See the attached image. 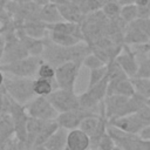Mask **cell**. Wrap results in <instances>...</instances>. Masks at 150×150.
Listing matches in <instances>:
<instances>
[{
	"instance_id": "obj_19",
	"label": "cell",
	"mask_w": 150,
	"mask_h": 150,
	"mask_svg": "<svg viewBox=\"0 0 150 150\" xmlns=\"http://www.w3.org/2000/svg\"><path fill=\"white\" fill-rule=\"evenodd\" d=\"M14 137V125L9 114H4L0 117V148L11 142Z\"/></svg>"
},
{
	"instance_id": "obj_34",
	"label": "cell",
	"mask_w": 150,
	"mask_h": 150,
	"mask_svg": "<svg viewBox=\"0 0 150 150\" xmlns=\"http://www.w3.org/2000/svg\"><path fill=\"white\" fill-rule=\"evenodd\" d=\"M138 136H139L142 139H146V141H150V125L143 127V128H142V130L139 131Z\"/></svg>"
},
{
	"instance_id": "obj_16",
	"label": "cell",
	"mask_w": 150,
	"mask_h": 150,
	"mask_svg": "<svg viewBox=\"0 0 150 150\" xmlns=\"http://www.w3.org/2000/svg\"><path fill=\"white\" fill-rule=\"evenodd\" d=\"M68 130L57 127V129L47 138V141L42 144L45 150H66Z\"/></svg>"
},
{
	"instance_id": "obj_41",
	"label": "cell",
	"mask_w": 150,
	"mask_h": 150,
	"mask_svg": "<svg viewBox=\"0 0 150 150\" xmlns=\"http://www.w3.org/2000/svg\"><path fill=\"white\" fill-rule=\"evenodd\" d=\"M4 77H5V76H4V73L0 70V88L2 87V83H4Z\"/></svg>"
},
{
	"instance_id": "obj_37",
	"label": "cell",
	"mask_w": 150,
	"mask_h": 150,
	"mask_svg": "<svg viewBox=\"0 0 150 150\" xmlns=\"http://www.w3.org/2000/svg\"><path fill=\"white\" fill-rule=\"evenodd\" d=\"M117 4L122 7V6H125V5H130V4H135V0H116Z\"/></svg>"
},
{
	"instance_id": "obj_40",
	"label": "cell",
	"mask_w": 150,
	"mask_h": 150,
	"mask_svg": "<svg viewBox=\"0 0 150 150\" xmlns=\"http://www.w3.org/2000/svg\"><path fill=\"white\" fill-rule=\"evenodd\" d=\"M14 2H18V4H26V2H30L33 0H13Z\"/></svg>"
},
{
	"instance_id": "obj_4",
	"label": "cell",
	"mask_w": 150,
	"mask_h": 150,
	"mask_svg": "<svg viewBox=\"0 0 150 150\" xmlns=\"http://www.w3.org/2000/svg\"><path fill=\"white\" fill-rule=\"evenodd\" d=\"M43 60L40 56H26L9 63L0 64V70L14 77H35L38 68Z\"/></svg>"
},
{
	"instance_id": "obj_29",
	"label": "cell",
	"mask_w": 150,
	"mask_h": 150,
	"mask_svg": "<svg viewBox=\"0 0 150 150\" xmlns=\"http://www.w3.org/2000/svg\"><path fill=\"white\" fill-rule=\"evenodd\" d=\"M135 114H136L137 117L139 118V121H141V123L143 124V127L150 125V104L146 102V100H145V102L136 110Z\"/></svg>"
},
{
	"instance_id": "obj_6",
	"label": "cell",
	"mask_w": 150,
	"mask_h": 150,
	"mask_svg": "<svg viewBox=\"0 0 150 150\" xmlns=\"http://www.w3.org/2000/svg\"><path fill=\"white\" fill-rule=\"evenodd\" d=\"M27 115L32 118H38L42 121H55L59 112L52 105L46 96H34L25 105Z\"/></svg>"
},
{
	"instance_id": "obj_23",
	"label": "cell",
	"mask_w": 150,
	"mask_h": 150,
	"mask_svg": "<svg viewBox=\"0 0 150 150\" xmlns=\"http://www.w3.org/2000/svg\"><path fill=\"white\" fill-rule=\"evenodd\" d=\"M144 55L145 56H142L141 60L137 59L138 66H137V71H136L135 77L150 79V54L149 53H144Z\"/></svg>"
},
{
	"instance_id": "obj_28",
	"label": "cell",
	"mask_w": 150,
	"mask_h": 150,
	"mask_svg": "<svg viewBox=\"0 0 150 150\" xmlns=\"http://www.w3.org/2000/svg\"><path fill=\"white\" fill-rule=\"evenodd\" d=\"M82 64H83L84 67L89 68V70L105 66V63H104L98 56H96V55H95L94 53H91V52H90L88 55L84 56V59L82 60Z\"/></svg>"
},
{
	"instance_id": "obj_30",
	"label": "cell",
	"mask_w": 150,
	"mask_h": 150,
	"mask_svg": "<svg viewBox=\"0 0 150 150\" xmlns=\"http://www.w3.org/2000/svg\"><path fill=\"white\" fill-rule=\"evenodd\" d=\"M137 7V18L150 19V0H135Z\"/></svg>"
},
{
	"instance_id": "obj_15",
	"label": "cell",
	"mask_w": 150,
	"mask_h": 150,
	"mask_svg": "<svg viewBox=\"0 0 150 150\" xmlns=\"http://www.w3.org/2000/svg\"><path fill=\"white\" fill-rule=\"evenodd\" d=\"M57 8H59V12H60L62 19L64 21H68V22H74V23L81 25L84 16H86L82 13V11L80 9V7L71 4V2L57 5Z\"/></svg>"
},
{
	"instance_id": "obj_21",
	"label": "cell",
	"mask_w": 150,
	"mask_h": 150,
	"mask_svg": "<svg viewBox=\"0 0 150 150\" xmlns=\"http://www.w3.org/2000/svg\"><path fill=\"white\" fill-rule=\"evenodd\" d=\"M47 34H48V39L53 43L59 45V46H63V47H70V46H74V45L82 41L81 39L76 38V36L63 34V33H57V32H52V30H48Z\"/></svg>"
},
{
	"instance_id": "obj_32",
	"label": "cell",
	"mask_w": 150,
	"mask_h": 150,
	"mask_svg": "<svg viewBox=\"0 0 150 150\" xmlns=\"http://www.w3.org/2000/svg\"><path fill=\"white\" fill-rule=\"evenodd\" d=\"M115 142L114 139L110 137V135L105 131V134L101 137V139L98 141V144L96 146V150H111L115 146Z\"/></svg>"
},
{
	"instance_id": "obj_42",
	"label": "cell",
	"mask_w": 150,
	"mask_h": 150,
	"mask_svg": "<svg viewBox=\"0 0 150 150\" xmlns=\"http://www.w3.org/2000/svg\"><path fill=\"white\" fill-rule=\"evenodd\" d=\"M18 150H19V149H18Z\"/></svg>"
},
{
	"instance_id": "obj_1",
	"label": "cell",
	"mask_w": 150,
	"mask_h": 150,
	"mask_svg": "<svg viewBox=\"0 0 150 150\" xmlns=\"http://www.w3.org/2000/svg\"><path fill=\"white\" fill-rule=\"evenodd\" d=\"M43 41H45V47L41 54V59L50 63L54 68L69 61L82 62L84 56L90 53V46L84 41H81L70 47L55 45L48 38H45Z\"/></svg>"
},
{
	"instance_id": "obj_33",
	"label": "cell",
	"mask_w": 150,
	"mask_h": 150,
	"mask_svg": "<svg viewBox=\"0 0 150 150\" xmlns=\"http://www.w3.org/2000/svg\"><path fill=\"white\" fill-rule=\"evenodd\" d=\"M130 23L134 25V26H136L137 28H139L142 32H144L145 34H148L150 36V19H141V18H137L134 21H131Z\"/></svg>"
},
{
	"instance_id": "obj_25",
	"label": "cell",
	"mask_w": 150,
	"mask_h": 150,
	"mask_svg": "<svg viewBox=\"0 0 150 150\" xmlns=\"http://www.w3.org/2000/svg\"><path fill=\"white\" fill-rule=\"evenodd\" d=\"M120 18L127 25L130 23L131 21H134L135 19H137V7H136V5L130 4V5L122 6L121 12H120Z\"/></svg>"
},
{
	"instance_id": "obj_13",
	"label": "cell",
	"mask_w": 150,
	"mask_h": 150,
	"mask_svg": "<svg viewBox=\"0 0 150 150\" xmlns=\"http://www.w3.org/2000/svg\"><path fill=\"white\" fill-rule=\"evenodd\" d=\"M109 95H122V96H132L135 95V89L129 77L120 79L115 81H108L107 96Z\"/></svg>"
},
{
	"instance_id": "obj_8",
	"label": "cell",
	"mask_w": 150,
	"mask_h": 150,
	"mask_svg": "<svg viewBox=\"0 0 150 150\" xmlns=\"http://www.w3.org/2000/svg\"><path fill=\"white\" fill-rule=\"evenodd\" d=\"M47 98L59 114L79 109V95H76L74 90L56 88L47 96Z\"/></svg>"
},
{
	"instance_id": "obj_5",
	"label": "cell",
	"mask_w": 150,
	"mask_h": 150,
	"mask_svg": "<svg viewBox=\"0 0 150 150\" xmlns=\"http://www.w3.org/2000/svg\"><path fill=\"white\" fill-rule=\"evenodd\" d=\"M8 114L14 125V136L16 141V146L19 150H21L27 137V122L29 116L27 115L25 107L22 104L14 102L13 100L11 101Z\"/></svg>"
},
{
	"instance_id": "obj_31",
	"label": "cell",
	"mask_w": 150,
	"mask_h": 150,
	"mask_svg": "<svg viewBox=\"0 0 150 150\" xmlns=\"http://www.w3.org/2000/svg\"><path fill=\"white\" fill-rule=\"evenodd\" d=\"M102 5L98 0H86L84 4L80 7V9L82 11V13L84 15H88L90 13H95L97 11H101Z\"/></svg>"
},
{
	"instance_id": "obj_10",
	"label": "cell",
	"mask_w": 150,
	"mask_h": 150,
	"mask_svg": "<svg viewBox=\"0 0 150 150\" xmlns=\"http://www.w3.org/2000/svg\"><path fill=\"white\" fill-rule=\"evenodd\" d=\"M95 112L91 111H87L83 109H75V110H70V111H66V112H60L57 115V117L55 118V122L57 123L59 127L66 129V130H73L79 128L81 121L88 116V115H93Z\"/></svg>"
},
{
	"instance_id": "obj_3",
	"label": "cell",
	"mask_w": 150,
	"mask_h": 150,
	"mask_svg": "<svg viewBox=\"0 0 150 150\" xmlns=\"http://www.w3.org/2000/svg\"><path fill=\"white\" fill-rule=\"evenodd\" d=\"M2 88L16 103L25 105L35 95L33 91V79L30 77H4Z\"/></svg>"
},
{
	"instance_id": "obj_35",
	"label": "cell",
	"mask_w": 150,
	"mask_h": 150,
	"mask_svg": "<svg viewBox=\"0 0 150 150\" xmlns=\"http://www.w3.org/2000/svg\"><path fill=\"white\" fill-rule=\"evenodd\" d=\"M0 150H18V146H16V141L12 139L11 142H8L7 144H5L4 146L0 148Z\"/></svg>"
},
{
	"instance_id": "obj_17",
	"label": "cell",
	"mask_w": 150,
	"mask_h": 150,
	"mask_svg": "<svg viewBox=\"0 0 150 150\" xmlns=\"http://www.w3.org/2000/svg\"><path fill=\"white\" fill-rule=\"evenodd\" d=\"M38 19L46 25H52V23L63 20L59 12L57 5H55L53 2H47L42 6H40L39 13H38Z\"/></svg>"
},
{
	"instance_id": "obj_36",
	"label": "cell",
	"mask_w": 150,
	"mask_h": 150,
	"mask_svg": "<svg viewBox=\"0 0 150 150\" xmlns=\"http://www.w3.org/2000/svg\"><path fill=\"white\" fill-rule=\"evenodd\" d=\"M138 48V52H143V53H149L150 54V40L145 43V45H142V46H135Z\"/></svg>"
},
{
	"instance_id": "obj_26",
	"label": "cell",
	"mask_w": 150,
	"mask_h": 150,
	"mask_svg": "<svg viewBox=\"0 0 150 150\" xmlns=\"http://www.w3.org/2000/svg\"><path fill=\"white\" fill-rule=\"evenodd\" d=\"M54 75H55V68L46 62V61H42L38 68V71H36V75L35 77H41V79H48V80H53L54 79Z\"/></svg>"
},
{
	"instance_id": "obj_39",
	"label": "cell",
	"mask_w": 150,
	"mask_h": 150,
	"mask_svg": "<svg viewBox=\"0 0 150 150\" xmlns=\"http://www.w3.org/2000/svg\"><path fill=\"white\" fill-rule=\"evenodd\" d=\"M49 2H53L55 5H62V4L69 2V0H49Z\"/></svg>"
},
{
	"instance_id": "obj_12",
	"label": "cell",
	"mask_w": 150,
	"mask_h": 150,
	"mask_svg": "<svg viewBox=\"0 0 150 150\" xmlns=\"http://www.w3.org/2000/svg\"><path fill=\"white\" fill-rule=\"evenodd\" d=\"M90 148V138L81 129L68 130L66 150H88Z\"/></svg>"
},
{
	"instance_id": "obj_24",
	"label": "cell",
	"mask_w": 150,
	"mask_h": 150,
	"mask_svg": "<svg viewBox=\"0 0 150 150\" xmlns=\"http://www.w3.org/2000/svg\"><path fill=\"white\" fill-rule=\"evenodd\" d=\"M101 12H102L103 15H104L107 19H109V20L117 19V18H120L121 6L117 4L116 0H114V1H109V2H105L104 5H102Z\"/></svg>"
},
{
	"instance_id": "obj_14",
	"label": "cell",
	"mask_w": 150,
	"mask_h": 150,
	"mask_svg": "<svg viewBox=\"0 0 150 150\" xmlns=\"http://www.w3.org/2000/svg\"><path fill=\"white\" fill-rule=\"evenodd\" d=\"M20 29L23 34L34 39H45L46 34L48 33L46 28V23H43L39 19H30L23 21L20 25Z\"/></svg>"
},
{
	"instance_id": "obj_11",
	"label": "cell",
	"mask_w": 150,
	"mask_h": 150,
	"mask_svg": "<svg viewBox=\"0 0 150 150\" xmlns=\"http://www.w3.org/2000/svg\"><path fill=\"white\" fill-rule=\"evenodd\" d=\"M108 124H110L127 134H131V135H138L143 128V124L141 123L139 118L137 117V115L135 112L122 116V117L109 120Z\"/></svg>"
},
{
	"instance_id": "obj_9",
	"label": "cell",
	"mask_w": 150,
	"mask_h": 150,
	"mask_svg": "<svg viewBox=\"0 0 150 150\" xmlns=\"http://www.w3.org/2000/svg\"><path fill=\"white\" fill-rule=\"evenodd\" d=\"M115 62L122 68V70L127 74V76L129 79L135 77L136 71H137V55L134 50H131V48L127 45L123 43L121 50L118 52V54L115 56Z\"/></svg>"
},
{
	"instance_id": "obj_22",
	"label": "cell",
	"mask_w": 150,
	"mask_h": 150,
	"mask_svg": "<svg viewBox=\"0 0 150 150\" xmlns=\"http://www.w3.org/2000/svg\"><path fill=\"white\" fill-rule=\"evenodd\" d=\"M135 89V94L139 95L145 100H150V79H139L132 77L130 79Z\"/></svg>"
},
{
	"instance_id": "obj_2",
	"label": "cell",
	"mask_w": 150,
	"mask_h": 150,
	"mask_svg": "<svg viewBox=\"0 0 150 150\" xmlns=\"http://www.w3.org/2000/svg\"><path fill=\"white\" fill-rule=\"evenodd\" d=\"M145 102V98L135 94L130 97L122 95H109L103 100L104 115L107 120L122 117L136 112V110Z\"/></svg>"
},
{
	"instance_id": "obj_20",
	"label": "cell",
	"mask_w": 150,
	"mask_h": 150,
	"mask_svg": "<svg viewBox=\"0 0 150 150\" xmlns=\"http://www.w3.org/2000/svg\"><path fill=\"white\" fill-rule=\"evenodd\" d=\"M57 88L55 80L35 77L33 79V91L35 96H48L53 90Z\"/></svg>"
},
{
	"instance_id": "obj_27",
	"label": "cell",
	"mask_w": 150,
	"mask_h": 150,
	"mask_svg": "<svg viewBox=\"0 0 150 150\" xmlns=\"http://www.w3.org/2000/svg\"><path fill=\"white\" fill-rule=\"evenodd\" d=\"M105 76H107V66H103V67H100V68H95V69H90L88 88L97 84Z\"/></svg>"
},
{
	"instance_id": "obj_38",
	"label": "cell",
	"mask_w": 150,
	"mask_h": 150,
	"mask_svg": "<svg viewBox=\"0 0 150 150\" xmlns=\"http://www.w3.org/2000/svg\"><path fill=\"white\" fill-rule=\"evenodd\" d=\"M84 1H86V0H69V2L76 5V6H79V7H81V6L84 4Z\"/></svg>"
},
{
	"instance_id": "obj_7",
	"label": "cell",
	"mask_w": 150,
	"mask_h": 150,
	"mask_svg": "<svg viewBox=\"0 0 150 150\" xmlns=\"http://www.w3.org/2000/svg\"><path fill=\"white\" fill-rule=\"evenodd\" d=\"M81 66L82 62L80 61H69L57 66L55 68V75H54V80L56 82L57 88L66 90H74Z\"/></svg>"
},
{
	"instance_id": "obj_18",
	"label": "cell",
	"mask_w": 150,
	"mask_h": 150,
	"mask_svg": "<svg viewBox=\"0 0 150 150\" xmlns=\"http://www.w3.org/2000/svg\"><path fill=\"white\" fill-rule=\"evenodd\" d=\"M47 30H52V32H57V33H63V34H68V35H73L76 36L79 39H81L83 41V36H82V30H81V25L79 23H74V22H68V21H59L52 25H46Z\"/></svg>"
}]
</instances>
